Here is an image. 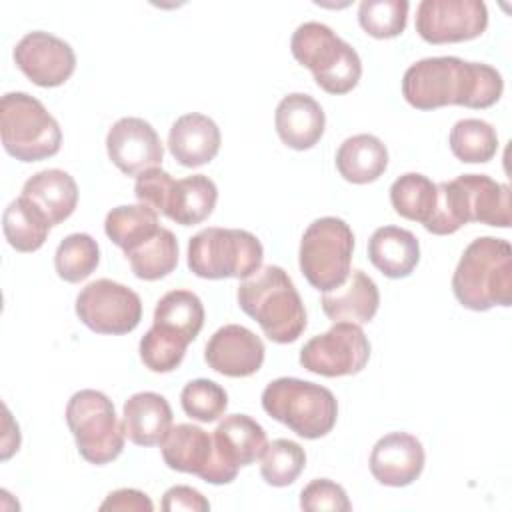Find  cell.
Masks as SVG:
<instances>
[{
    "mask_svg": "<svg viewBox=\"0 0 512 512\" xmlns=\"http://www.w3.org/2000/svg\"><path fill=\"white\" fill-rule=\"evenodd\" d=\"M422 442L408 432H390L382 436L370 452L372 476L392 488L412 484L424 470Z\"/></svg>",
    "mask_w": 512,
    "mask_h": 512,
    "instance_id": "cell-17",
    "label": "cell"
},
{
    "mask_svg": "<svg viewBox=\"0 0 512 512\" xmlns=\"http://www.w3.org/2000/svg\"><path fill=\"white\" fill-rule=\"evenodd\" d=\"M240 308L254 318L262 332L276 344H290L306 328L304 302L280 266H260L238 286Z\"/></svg>",
    "mask_w": 512,
    "mask_h": 512,
    "instance_id": "cell-3",
    "label": "cell"
},
{
    "mask_svg": "<svg viewBox=\"0 0 512 512\" xmlns=\"http://www.w3.org/2000/svg\"><path fill=\"white\" fill-rule=\"evenodd\" d=\"M100 510H134V512H152L154 504L152 500L134 488H120L106 496V500L100 504Z\"/></svg>",
    "mask_w": 512,
    "mask_h": 512,
    "instance_id": "cell-42",
    "label": "cell"
},
{
    "mask_svg": "<svg viewBox=\"0 0 512 512\" xmlns=\"http://www.w3.org/2000/svg\"><path fill=\"white\" fill-rule=\"evenodd\" d=\"M100 262L98 242L84 232L66 236L54 254V268L58 276L70 284L86 280Z\"/></svg>",
    "mask_w": 512,
    "mask_h": 512,
    "instance_id": "cell-34",
    "label": "cell"
},
{
    "mask_svg": "<svg viewBox=\"0 0 512 512\" xmlns=\"http://www.w3.org/2000/svg\"><path fill=\"white\" fill-rule=\"evenodd\" d=\"M76 314L96 334H128L142 320V300L132 288L100 278L80 290Z\"/></svg>",
    "mask_w": 512,
    "mask_h": 512,
    "instance_id": "cell-11",
    "label": "cell"
},
{
    "mask_svg": "<svg viewBox=\"0 0 512 512\" xmlns=\"http://www.w3.org/2000/svg\"><path fill=\"white\" fill-rule=\"evenodd\" d=\"M264 248L260 240L240 228H204L188 242V268L198 278H248L260 266Z\"/></svg>",
    "mask_w": 512,
    "mask_h": 512,
    "instance_id": "cell-7",
    "label": "cell"
},
{
    "mask_svg": "<svg viewBox=\"0 0 512 512\" xmlns=\"http://www.w3.org/2000/svg\"><path fill=\"white\" fill-rule=\"evenodd\" d=\"M122 426L126 438L136 446L162 444L172 428V408L156 392H138L124 402Z\"/></svg>",
    "mask_w": 512,
    "mask_h": 512,
    "instance_id": "cell-22",
    "label": "cell"
},
{
    "mask_svg": "<svg viewBox=\"0 0 512 512\" xmlns=\"http://www.w3.org/2000/svg\"><path fill=\"white\" fill-rule=\"evenodd\" d=\"M162 510H166V512H174V510L208 512L210 502L198 490H194L190 486H172L164 492Z\"/></svg>",
    "mask_w": 512,
    "mask_h": 512,
    "instance_id": "cell-41",
    "label": "cell"
},
{
    "mask_svg": "<svg viewBox=\"0 0 512 512\" xmlns=\"http://www.w3.org/2000/svg\"><path fill=\"white\" fill-rule=\"evenodd\" d=\"M0 132L4 150L20 162H38L58 154L62 130L46 106L26 94L8 92L0 100Z\"/></svg>",
    "mask_w": 512,
    "mask_h": 512,
    "instance_id": "cell-6",
    "label": "cell"
},
{
    "mask_svg": "<svg viewBox=\"0 0 512 512\" xmlns=\"http://www.w3.org/2000/svg\"><path fill=\"white\" fill-rule=\"evenodd\" d=\"M22 196L28 198L50 222L56 226L72 216L78 204V184L76 180L60 170L48 168L32 174L24 186Z\"/></svg>",
    "mask_w": 512,
    "mask_h": 512,
    "instance_id": "cell-23",
    "label": "cell"
},
{
    "mask_svg": "<svg viewBox=\"0 0 512 512\" xmlns=\"http://www.w3.org/2000/svg\"><path fill=\"white\" fill-rule=\"evenodd\" d=\"M408 8L410 4L406 0H362L358 6V22L372 38H396L406 28Z\"/></svg>",
    "mask_w": 512,
    "mask_h": 512,
    "instance_id": "cell-36",
    "label": "cell"
},
{
    "mask_svg": "<svg viewBox=\"0 0 512 512\" xmlns=\"http://www.w3.org/2000/svg\"><path fill=\"white\" fill-rule=\"evenodd\" d=\"M300 508L308 512L332 510V512H350L352 504L346 490L328 478H316L308 482L300 492Z\"/></svg>",
    "mask_w": 512,
    "mask_h": 512,
    "instance_id": "cell-39",
    "label": "cell"
},
{
    "mask_svg": "<svg viewBox=\"0 0 512 512\" xmlns=\"http://www.w3.org/2000/svg\"><path fill=\"white\" fill-rule=\"evenodd\" d=\"M158 212L146 204H124L116 206L106 214L104 232L122 248L124 254L132 252L158 232Z\"/></svg>",
    "mask_w": 512,
    "mask_h": 512,
    "instance_id": "cell-28",
    "label": "cell"
},
{
    "mask_svg": "<svg viewBox=\"0 0 512 512\" xmlns=\"http://www.w3.org/2000/svg\"><path fill=\"white\" fill-rule=\"evenodd\" d=\"M452 154L466 164L490 162L498 152V134L492 124L480 118L458 120L448 136Z\"/></svg>",
    "mask_w": 512,
    "mask_h": 512,
    "instance_id": "cell-33",
    "label": "cell"
},
{
    "mask_svg": "<svg viewBox=\"0 0 512 512\" xmlns=\"http://www.w3.org/2000/svg\"><path fill=\"white\" fill-rule=\"evenodd\" d=\"M274 124L280 140L288 148L308 150L322 138L326 116L322 106L312 96L292 92L278 102Z\"/></svg>",
    "mask_w": 512,
    "mask_h": 512,
    "instance_id": "cell-18",
    "label": "cell"
},
{
    "mask_svg": "<svg viewBox=\"0 0 512 512\" xmlns=\"http://www.w3.org/2000/svg\"><path fill=\"white\" fill-rule=\"evenodd\" d=\"M306 466V452L304 448L286 438H278L272 444H268L266 452L262 454L260 474L266 484L284 488L290 486L304 470Z\"/></svg>",
    "mask_w": 512,
    "mask_h": 512,
    "instance_id": "cell-35",
    "label": "cell"
},
{
    "mask_svg": "<svg viewBox=\"0 0 512 512\" xmlns=\"http://www.w3.org/2000/svg\"><path fill=\"white\" fill-rule=\"evenodd\" d=\"M390 202L396 214L424 226L436 208V184L424 174L406 172L392 182Z\"/></svg>",
    "mask_w": 512,
    "mask_h": 512,
    "instance_id": "cell-31",
    "label": "cell"
},
{
    "mask_svg": "<svg viewBox=\"0 0 512 512\" xmlns=\"http://www.w3.org/2000/svg\"><path fill=\"white\" fill-rule=\"evenodd\" d=\"M174 182L176 180L166 170H162L160 166L148 168V170H144L136 176L134 194H136L140 204H146L152 210L164 214Z\"/></svg>",
    "mask_w": 512,
    "mask_h": 512,
    "instance_id": "cell-40",
    "label": "cell"
},
{
    "mask_svg": "<svg viewBox=\"0 0 512 512\" xmlns=\"http://www.w3.org/2000/svg\"><path fill=\"white\" fill-rule=\"evenodd\" d=\"M370 360V342L352 322H334V326L318 336H312L300 350V364L326 378L358 374Z\"/></svg>",
    "mask_w": 512,
    "mask_h": 512,
    "instance_id": "cell-10",
    "label": "cell"
},
{
    "mask_svg": "<svg viewBox=\"0 0 512 512\" xmlns=\"http://www.w3.org/2000/svg\"><path fill=\"white\" fill-rule=\"evenodd\" d=\"M220 142L218 124L198 112L180 116L168 132V150L174 160L186 168H198L214 160Z\"/></svg>",
    "mask_w": 512,
    "mask_h": 512,
    "instance_id": "cell-19",
    "label": "cell"
},
{
    "mask_svg": "<svg viewBox=\"0 0 512 512\" xmlns=\"http://www.w3.org/2000/svg\"><path fill=\"white\" fill-rule=\"evenodd\" d=\"M320 304L332 322L366 324L378 312L380 292L364 270H352L344 284L324 292Z\"/></svg>",
    "mask_w": 512,
    "mask_h": 512,
    "instance_id": "cell-21",
    "label": "cell"
},
{
    "mask_svg": "<svg viewBox=\"0 0 512 512\" xmlns=\"http://www.w3.org/2000/svg\"><path fill=\"white\" fill-rule=\"evenodd\" d=\"M456 300L474 312L512 304V246L504 238L480 236L462 252L452 274Z\"/></svg>",
    "mask_w": 512,
    "mask_h": 512,
    "instance_id": "cell-2",
    "label": "cell"
},
{
    "mask_svg": "<svg viewBox=\"0 0 512 512\" xmlns=\"http://www.w3.org/2000/svg\"><path fill=\"white\" fill-rule=\"evenodd\" d=\"M216 200L218 188L214 180L204 174H192L174 182L164 216L180 226H194L212 214Z\"/></svg>",
    "mask_w": 512,
    "mask_h": 512,
    "instance_id": "cell-27",
    "label": "cell"
},
{
    "mask_svg": "<svg viewBox=\"0 0 512 512\" xmlns=\"http://www.w3.org/2000/svg\"><path fill=\"white\" fill-rule=\"evenodd\" d=\"M66 424L80 456L90 464H108L124 450V426L112 400L100 390L74 392L66 404Z\"/></svg>",
    "mask_w": 512,
    "mask_h": 512,
    "instance_id": "cell-8",
    "label": "cell"
},
{
    "mask_svg": "<svg viewBox=\"0 0 512 512\" xmlns=\"http://www.w3.org/2000/svg\"><path fill=\"white\" fill-rule=\"evenodd\" d=\"M154 326H160L190 344L204 326L202 300L190 290L166 292L154 308Z\"/></svg>",
    "mask_w": 512,
    "mask_h": 512,
    "instance_id": "cell-30",
    "label": "cell"
},
{
    "mask_svg": "<svg viewBox=\"0 0 512 512\" xmlns=\"http://www.w3.org/2000/svg\"><path fill=\"white\" fill-rule=\"evenodd\" d=\"M48 218L24 196L12 200L2 214V230L8 244L18 252H36L48 238Z\"/></svg>",
    "mask_w": 512,
    "mask_h": 512,
    "instance_id": "cell-29",
    "label": "cell"
},
{
    "mask_svg": "<svg viewBox=\"0 0 512 512\" xmlns=\"http://www.w3.org/2000/svg\"><path fill=\"white\" fill-rule=\"evenodd\" d=\"M130 268L140 280H160L168 276L178 264V240L168 228H158V232L126 254Z\"/></svg>",
    "mask_w": 512,
    "mask_h": 512,
    "instance_id": "cell-32",
    "label": "cell"
},
{
    "mask_svg": "<svg viewBox=\"0 0 512 512\" xmlns=\"http://www.w3.org/2000/svg\"><path fill=\"white\" fill-rule=\"evenodd\" d=\"M370 262L388 278H406L420 260L418 238L400 226L376 228L368 240Z\"/></svg>",
    "mask_w": 512,
    "mask_h": 512,
    "instance_id": "cell-24",
    "label": "cell"
},
{
    "mask_svg": "<svg viewBox=\"0 0 512 512\" xmlns=\"http://www.w3.org/2000/svg\"><path fill=\"white\" fill-rule=\"evenodd\" d=\"M106 152L112 164L128 174H140L162 164L164 146L150 122L126 116L112 124L106 134Z\"/></svg>",
    "mask_w": 512,
    "mask_h": 512,
    "instance_id": "cell-15",
    "label": "cell"
},
{
    "mask_svg": "<svg viewBox=\"0 0 512 512\" xmlns=\"http://www.w3.org/2000/svg\"><path fill=\"white\" fill-rule=\"evenodd\" d=\"M160 450L168 468L196 474L210 484H228L238 474V468L230 466L220 456L214 438L194 424H178L170 428Z\"/></svg>",
    "mask_w": 512,
    "mask_h": 512,
    "instance_id": "cell-12",
    "label": "cell"
},
{
    "mask_svg": "<svg viewBox=\"0 0 512 512\" xmlns=\"http://www.w3.org/2000/svg\"><path fill=\"white\" fill-rule=\"evenodd\" d=\"M504 92L502 74L484 62L434 56L414 62L402 76V96L416 110L442 106L490 108Z\"/></svg>",
    "mask_w": 512,
    "mask_h": 512,
    "instance_id": "cell-1",
    "label": "cell"
},
{
    "mask_svg": "<svg viewBox=\"0 0 512 512\" xmlns=\"http://www.w3.org/2000/svg\"><path fill=\"white\" fill-rule=\"evenodd\" d=\"M462 190L466 222L510 228V188L486 174H462L454 178Z\"/></svg>",
    "mask_w": 512,
    "mask_h": 512,
    "instance_id": "cell-20",
    "label": "cell"
},
{
    "mask_svg": "<svg viewBox=\"0 0 512 512\" xmlns=\"http://www.w3.org/2000/svg\"><path fill=\"white\" fill-rule=\"evenodd\" d=\"M264 352V342L252 330L240 324H226L206 342L204 360L218 374L246 378L262 368Z\"/></svg>",
    "mask_w": 512,
    "mask_h": 512,
    "instance_id": "cell-16",
    "label": "cell"
},
{
    "mask_svg": "<svg viewBox=\"0 0 512 512\" xmlns=\"http://www.w3.org/2000/svg\"><path fill=\"white\" fill-rule=\"evenodd\" d=\"M336 168L346 182L368 184L378 180L388 168V150L374 134L346 138L336 152Z\"/></svg>",
    "mask_w": 512,
    "mask_h": 512,
    "instance_id": "cell-26",
    "label": "cell"
},
{
    "mask_svg": "<svg viewBox=\"0 0 512 512\" xmlns=\"http://www.w3.org/2000/svg\"><path fill=\"white\" fill-rule=\"evenodd\" d=\"M290 50L328 94H348L362 76L358 52L322 22L300 24L292 34Z\"/></svg>",
    "mask_w": 512,
    "mask_h": 512,
    "instance_id": "cell-4",
    "label": "cell"
},
{
    "mask_svg": "<svg viewBox=\"0 0 512 512\" xmlns=\"http://www.w3.org/2000/svg\"><path fill=\"white\" fill-rule=\"evenodd\" d=\"M354 252L352 228L336 216L316 218L302 234L298 262L304 278L320 292L346 282Z\"/></svg>",
    "mask_w": 512,
    "mask_h": 512,
    "instance_id": "cell-9",
    "label": "cell"
},
{
    "mask_svg": "<svg viewBox=\"0 0 512 512\" xmlns=\"http://www.w3.org/2000/svg\"><path fill=\"white\" fill-rule=\"evenodd\" d=\"M488 26L482 0H422L416 8V32L430 44L466 42Z\"/></svg>",
    "mask_w": 512,
    "mask_h": 512,
    "instance_id": "cell-13",
    "label": "cell"
},
{
    "mask_svg": "<svg viewBox=\"0 0 512 512\" xmlns=\"http://www.w3.org/2000/svg\"><path fill=\"white\" fill-rule=\"evenodd\" d=\"M262 408L306 440L326 436L338 418L334 394L320 384L300 378L272 380L262 392Z\"/></svg>",
    "mask_w": 512,
    "mask_h": 512,
    "instance_id": "cell-5",
    "label": "cell"
},
{
    "mask_svg": "<svg viewBox=\"0 0 512 512\" xmlns=\"http://www.w3.org/2000/svg\"><path fill=\"white\" fill-rule=\"evenodd\" d=\"M220 456L234 468L250 466L262 458L268 448L264 428L246 414L226 416L212 434Z\"/></svg>",
    "mask_w": 512,
    "mask_h": 512,
    "instance_id": "cell-25",
    "label": "cell"
},
{
    "mask_svg": "<svg viewBox=\"0 0 512 512\" xmlns=\"http://www.w3.org/2000/svg\"><path fill=\"white\" fill-rule=\"evenodd\" d=\"M180 404L186 416L198 422H214L224 416L228 408V394L220 384L208 378H196L182 388Z\"/></svg>",
    "mask_w": 512,
    "mask_h": 512,
    "instance_id": "cell-38",
    "label": "cell"
},
{
    "mask_svg": "<svg viewBox=\"0 0 512 512\" xmlns=\"http://www.w3.org/2000/svg\"><path fill=\"white\" fill-rule=\"evenodd\" d=\"M188 342L160 326H154L140 340V360L152 372H172L184 360Z\"/></svg>",
    "mask_w": 512,
    "mask_h": 512,
    "instance_id": "cell-37",
    "label": "cell"
},
{
    "mask_svg": "<svg viewBox=\"0 0 512 512\" xmlns=\"http://www.w3.org/2000/svg\"><path fill=\"white\" fill-rule=\"evenodd\" d=\"M14 62L36 86H62L76 70V54L62 38L34 30L20 38L14 48Z\"/></svg>",
    "mask_w": 512,
    "mask_h": 512,
    "instance_id": "cell-14",
    "label": "cell"
}]
</instances>
